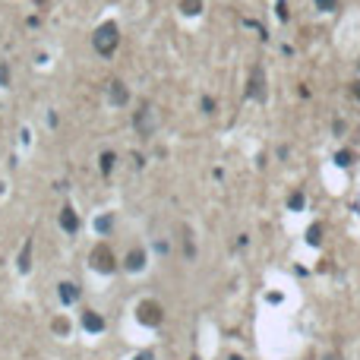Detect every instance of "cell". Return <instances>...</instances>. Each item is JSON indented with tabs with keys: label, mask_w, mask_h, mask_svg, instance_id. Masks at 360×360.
<instances>
[{
	"label": "cell",
	"mask_w": 360,
	"mask_h": 360,
	"mask_svg": "<svg viewBox=\"0 0 360 360\" xmlns=\"http://www.w3.org/2000/svg\"><path fill=\"white\" fill-rule=\"evenodd\" d=\"M117 45H120V29H117V23H111V19L92 32V48L101 57H111L114 51H117Z\"/></svg>",
	"instance_id": "obj_1"
},
{
	"label": "cell",
	"mask_w": 360,
	"mask_h": 360,
	"mask_svg": "<svg viewBox=\"0 0 360 360\" xmlns=\"http://www.w3.org/2000/svg\"><path fill=\"white\" fill-rule=\"evenodd\" d=\"M133 126H136L139 136H155V130H158V108L152 101H142L139 111L133 114Z\"/></svg>",
	"instance_id": "obj_2"
},
{
	"label": "cell",
	"mask_w": 360,
	"mask_h": 360,
	"mask_svg": "<svg viewBox=\"0 0 360 360\" xmlns=\"http://www.w3.org/2000/svg\"><path fill=\"white\" fill-rule=\"evenodd\" d=\"M114 262H117V259H114V250H111L108 243H95V246H92V253H89V265H92L95 272L111 275V272H114Z\"/></svg>",
	"instance_id": "obj_3"
},
{
	"label": "cell",
	"mask_w": 360,
	"mask_h": 360,
	"mask_svg": "<svg viewBox=\"0 0 360 360\" xmlns=\"http://www.w3.org/2000/svg\"><path fill=\"white\" fill-rule=\"evenodd\" d=\"M246 98H253V101H265V98H269V86H265V70H262V63H253V70H250Z\"/></svg>",
	"instance_id": "obj_4"
},
{
	"label": "cell",
	"mask_w": 360,
	"mask_h": 360,
	"mask_svg": "<svg viewBox=\"0 0 360 360\" xmlns=\"http://www.w3.org/2000/svg\"><path fill=\"white\" fill-rule=\"evenodd\" d=\"M136 319L142 322V326H149V329H158L161 319H164L161 303H158V300H142L139 307H136Z\"/></svg>",
	"instance_id": "obj_5"
},
{
	"label": "cell",
	"mask_w": 360,
	"mask_h": 360,
	"mask_svg": "<svg viewBox=\"0 0 360 360\" xmlns=\"http://www.w3.org/2000/svg\"><path fill=\"white\" fill-rule=\"evenodd\" d=\"M60 227H63L67 234H76V231H79V215H76L73 205H63V208H60Z\"/></svg>",
	"instance_id": "obj_6"
},
{
	"label": "cell",
	"mask_w": 360,
	"mask_h": 360,
	"mask_svg": "<svg viewBox=\"0 0 360 360\" xmlns=\"http://www.w3.org/2000/svg\"><path fill=\"white\" fill-rule=\"evenodd\" d=\"M145 265V250H139V246H133V250L126 253V269L130 272H139Z\"/></svg>",
	"instance_id": "obj_7"
},
{
	"label": "cell",
	"mask_w": 360,
	"mask_h": 360,
	"mask_svg": "<svg viewBox=\"0 0 360 360\" xmlns=\"http://www.w3.org/2000/svg\"><path fill=\"white\" fill-rule=\"evenodd\" d=\"M82 326H86L89 332H104V319L95 313V310H86V313H82Z\"/></svg>",
	"instance_id": "obj_8"
},
{
	"label": "cell",
	"mask_w": 360,
	"mask_h": 360,
	"mask_svg": "<svg viewBox=\"0 0 360 360\" xmlns=\"http://www.w3.org/2000/svg\"><path fill=\"white\" fill-rule=\"evenodd\" d=\"M60 300H63V303H76V300H79V284L60 281Z\"/></svg>",
	"instance_id": "obj_9"
},
{
	"label": "cell",
	"mask_w": 360,
	"mask_h": 360,
	"mask_svg": "<svg viewBox=\"0 0 360 360\" xmlns=\"http://www.w3.org/2000/svg\"><path fill=\"white\" fill-rule=\"evenodd\" d=\"M111 101L114 104H126L130 101V92H126L123 82H111Z\"/></svg>",
	"instance_id": "obj_10"
},
{
	"label": "cell",
	"mask_w": 360,
	"mask_h": 360,
	"mask_svg": "<svg viewBox=\"0 0 360 360\" xmlns=\"http://www.w3.org/2000/svg\"><path fill=\"white\" fill-rule=\"evenodd\" d=\"M32 269V240L23 243V253H19V272H29Z\"/></svg>",
	"instance_id": "obj_11"
},
{
	"label": "cell",
	"mask_w": 360,
	"mask_h": 360,
	"mask_svg": "<svg viewBox=\"0 0 360 360\" xmlns=\"http://www.w3.org/2000/svg\"><path fill=\"white\" fill-rule=\"evenodd\" d=\"M180 10L186 16H199L202 13V0H180Z\"/></svg>",
	"instance_id": "obj_12"
},
{
	"label": "cell",
	"mask_w": 360,
	"mask_h": 360,
	"mask_svg": "<svg viewBox=\"0 0 360 360\" xmlns=\"http://www.w3.org/2000/svg\"><path fill=\"white\" fill-rule=\"evenodd\" d=\"M114 164H117V155H114V152H104L101 155V174H111Z\"/></svg>",
	"instance_id": "obj_13"
},
{
	"label": "cell",
	"mask_w": 360,
	"mask_h": 360,
	"mask_svg": "<svg viewBox=\"0 0 360 360\" xmlns=\"http://www.w3.org/2000/svg\"><path fill=\"white\" fill-rule=\"evenodd\" d=\"M95 227H98V231H101V234H108V231H111V227H114V215H101L98 221H95Z\"/></svg>",
	"instance_id": "obj_14"
},
{
	"label": "cell",
	"mask_w": 360,
	"mask_h": 360,
	"mask_svg": "<svg viewBox=\"0 0 360 360\" xmlns=\"http://www.w3.org/2000/svg\"><path fill=\"white\" fill-rule=\"evenodd\" d=\"M335 161L341 164V167H348V164H354V152H348V149H341L338 155H335Z\"/></svg>",
	"instance_id": "obj_15"
},
{
	"label": "cell",
	"mask_w": 360,
	"mask_h": 360,
	"mask_svg": "<svg viewBox=\"0 0 360 360\" xmlns=\"http://www.w3.org/2000/svg\"><path fill=\"white\" fill-rule=\"evenodd\" d=\"M307 240H310L313 246L322 240V224H313V227H310V231H307Z\"/></svg>",
	"instance_id": "obj_16"
},
{
	"label": "cell",
	"mask_w": 360,
	"mask_h": 360,
	"mask_svg": "<svg viewBox=\"0 0 360 360\" xmlns=\"http://www.w3.org/2000/svg\"><path fill=\"white\" fill-rule=\"evenodd\" d=\"M316 7H319L322 13H335V10H338V0H316Z\"/></svg>",
	"instance_id": "obj_17"
},
{
	"label": "cell",
	"mask_w": 360,
	"mask_h": 360,
	"mask_svg": "<svg viewBox=\"0 0 360 360\" xmlns=\"http://www.w3.org/2000/svg\"><path fill=\"white\" fill-rule=\"evenodd\" d=\"M288 0H278V19H281V23H288Z\"/></svg>",
	"instance_id": "obj_18"
},
{
	"label": "cell",
	"mask_w": 360,
	"mask_h": 360,
	"mask_svg": "<svg viewBox=\"0 0 360 360\" xmlns=\"http://www.w3.org/2000/svg\"><path fill=\"white\" fill-rule=\"evenodd\" d=\"M288 205H291V208H303V193H291Z\"/></svg>",
	"instance_id": "obj_19"
},
{
	"label": "cell",
	"mask_w": 360,
	"mask_h": 360,
	"mask_svg": "<svg viewBox=\"0 0 360 360\" xmlns=\"http://www.w3.org/2000/svg\"><path fill=\"white\" fill-rule=\"evenodd\" d=\"M0 86H10V67L0 63Z\"/></svg>",
	"instance_id": "obj_20"
},
{
	"label": "cell",
	"mask_w": 360,
	"mask_h": 360,
	"mask_svg": "<svg viewBox=\"0 0 360 360\" xmlns=\"http://www.w3.org/2000/svg\"><path fill=\"white\" fill-rule=\"evenodd\" d=\"M54 332H60V335L70 332V322H67V319H54Z\"/></svg>",
	"instance_id": "obj_21"
},
{
	"label": "cell",
	"mask_w": 360,
	"mask_h": 360,
	"mask_svg": "<svg viewBox=\"0 0 360 360\" xmlns=\"http://www.w3.org/2000/svg\"><path fill=\"white\" fill-rule=\"evenodd\" d=\"M202 111L212 114V111H215V101H212V98H202Z\"/></svg>",
	"instance_id": "obj_22"
},
{
	"label": "cell",
	"mask_w": 360,
	"mask_h": 360,
	"mask_svg": "<svg viewBox=\"0 0 360 360\" xmlns=\"http://www.w3.org/2000/svg\"><path fill=\"white\" fill-rule=\"evenodd\" d=\"M351 95H354V98L360 101V79H357V82H351Z\"/></svg>",
	"instance_id": "obj_23"
},
{
	"label": "cell",
	"mask_w": 360,
	"mask_h": 360,
	"mask_svg": "<svg viewBox=\"0 0 360 360\" xmlns=\"http://www.w3.org/2000/svg\"><path fill=\"white\" fill-rule=\"evenodd\" d=\"M136 360H155V357H152L149 351H142V354H136Z\"/></svg>",
	"instance_id": "obj_24"
},
{
	"label": "cell",
	"mask_w": 360,
	"mask_h": 360,
	"mask_svg": "<svg viewBox=\"0 0 360 360\" xmlns=\"http://www.w3.org/2000/svg\"><path fill=\"white\" fill-rule=\"evenodd\" d=\"M193 360H199V357H193Z\"/></svg>",
	"instance_id": "obj_25"
}]
</instances>
